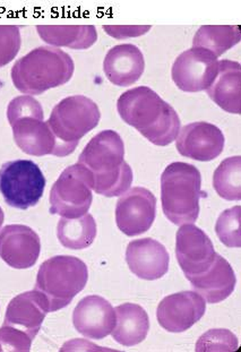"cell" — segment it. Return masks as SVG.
<instances>
[{
  "label": "cell",
  "mask_w": 241,
  "mask_h": 352,
  "mask_svg": "<svg viewBox=\"0 0 241 352\" xmlns=\"http://www.w3.org/2000/svg\"><path fill=\"white\" fill-rule=\"evenodd\" d=\"M117 109L127 125L158 146L171 144L181 131V118L176 110L150 87H139L122 93Z\"/></svg>",
  "instance_id": "1"
},
{
  "label": "cell",
  "mask_w": 241,
  "mask_h": 352,
  "mask_svg": "<svg viewBox=\"0 0 241 352\" xmlns=\"http://www.w3.org/2000/svg\"><path fill=\"white\" fill-rule=\"evenodd\" d=\"M124 157L125 144L120 135L115 131H103L87 143L78 164L90 171L94 192L116 197L127 192L133 183L132 168Z\"/></svg>",
  "instance_id": "2"
},
{
  "label": "cell",
  "mask_w": 241,
  "mask_h": 352,
  "mask_svg": "<svg viewBox=\"0 0 241 352\" xmlns=\"http://www.w3.org/2000/svg\"><path fill=\"white\" fill-rule=\"evenodd\" d=\"M74 69V61L66 52L55 47H39L19 59L10 75L20 92L40 96L69 82Z\"/></svg>",
  "instance_id": "3"
},
{
  "label": "cell",
  "mask_w": 241,
  "mask_h": 352,
  "mask_svg": "<svg viewBox=\"0 0 241 352\" xmlns=\"http://www.w3.org/2000/svg\"><path fill=\"white\" fill-rule=\"evenodd\" d=\"M202 176L195 166L185 162L169 164L161 176V201L168 220L176 226L196 222L200 215Z\"/></svg>",
  "instance_id": "4"
},
{
  "label": "cell",
  "mask_w": 241,
  "mask_h": 352,
  "mask_svg": "<svg viewBox=\"0 0 241 352\" xmlns=\"http://www.w3.org/2000/svg\"><path fill=\"white\" fill-rule=\"evenodd\" d=\"M7 118L13 129L14 141L24 153L33 157H62L59 142L45 122L41 103L31 96H17L7 108Z\"/></svg>",
  "instance_id": "5"
},
{
  "label": "cell",
  "mask_w": 241,
  "mask_h": 352,
  "mask_svg": "<svg viewBox=\"0 0 241 352\" xmlns=\"http://www.w3.org/2000/svg\"><path fill=\"white\" fill-rule=\"evenodd\" d=\"M89 270L78 257L59 255L42 263L36 276V290L49 302V311L67 307L87 285Z\"/></svg>",
  "instance_id": "6"
},
{
  "label": "cell",
  "mask_w": 241,
  "mask_h": 352,
  "mask_svg": "<svg viewBox=\"0 0 241 352\" xmlns=\"http://www.w3.org/2000/svg\"><path fill=\"white\" fill-rule=\"evenodd\" d=\"M100 118L97 103L87 96H73L56 104L47 122L59 142L62 155L67 157L78 148L80 138L99 125Z\"/></svg>",
  "instance_id": "7"
},
{
  "label": "cell",
  "mask_w": 241,
  "mask_h": 352,
  "mask_svg": "<svg viewBox=\"0 0 241 352\" xmlns=\"http://www.w3.org/2000/svg\"><path fill=\"white\" fill-rule=\"evenodd\" d=\"M45 184V175L33 161H10L0 168V194L12 208L27 210L36 206Z\"/></svg>",
  "instance_id": "8"
},
{
  "label": "cell",
  "mask_w": 241,
  "mask_h": 352,
  "mask_svg": "<svg viewBox=\"0 0 241 352\" xmlns=\"http://www.w3.org/2000/svg\"><path fill=\"white\" fill-rule=\"evenodd\" d=\"M93 180L90 171L76 164L61 173L50 192V213L65 219L87 214L93 201Z\"/></svg>",
  "instance_id": "9"
},
{
  "label": "cell",
  "mask_w": 241,
  "mask_h": 352,
  "mask_svg": "<svg viewBox=\"0 0 241 352\" xmlns=\"http://www.w3.org/2000/svg\"><path fill=\"white\" fill-rule=\"evenodd\" d=\"M218 73V57L206 49L194 47L178 56L171 69V76L178 89L190 93L207 90Z\"/></svg>",
  "instance_id": "10"
},
{
  "label": "cell",
  "mask_w": 241,
  "mask_h": 352,
  "mask_svg": "<svg viewBox=\"0 0 241 352\" xmlns=\"http://www.w3.org/2000/svg\"><path fill=\"white\" fill-rule=\"evenodd\" d=\"M157 217V199L148 189L134 187L116 205L117 226L122 234L135 237L150 230Z\"/></svg>",
  "instance_id": "11"
},
{
  "label": "cell",
  "mask_w": 241,
  "mask_h": 352,
  "mask_svg": "<svg viewBox=\"0 0 241 352\" xmlns=\"http://www.w3.org/2000/svg\"><path fill=\"white\" fill-rule=\"evenodd\" d=\"M176 256L185 276L205 272L216 253L209 236L193 223L183 224L176 236Z\"/></svg>",
  "instance_id": "12"
},
{
  "label": "cell",
  "mask_w": 241,
  "mask_h": 352,
  "mask_svg": "<svg viewBox=\"0 0 241 352\" xmlns=\"http://www.w3.org/2000/svg\"><path fill=\"white\" fill-rule=\"evenodd\" d=\"M205 311V300L197 292H178L161 301L157 318L164 330L181 333L195 325L204 316Z\"/></svg>",
  "instance_id": "13"
},
{
  "label": "cell",
  "mask_w": 241,
  "mask_h": 352,
  "mask_svg": "<svg viewBox=\"0 0 241 352\" xmlns=\"http://www.w3.org/2000/svg\"><path fill=\"white\" fill-rule=\"evenodd\" d=\"M41 241L36 231L23 224H10L0 230V258L13 269L36 265Z\"/></svg>",
  "instance_id": "14"
},
{
  "label": "cell",
  "mask_w": 241,
  "mask_h": 352,
  "mask_svg": "<svg viewBox=\"0 0 241 352\" xmlns=\"http://www.w3.org/2000/svg\"><path fill=\"white\" fill-rule=\"evenodd\" d=\"M225 135L209 122H193L179 131L176 146L183 157L207 162L219 157L225 148Z\"/></svg>",
  "instance_id": "15"
},
{
  "label": "cell",
  "mask_w": 241,
  "mask_h": 352,
  "mask_svg": "<svg viewBox=\"0 0 241 352\" xmlns=\"http://www.w3.org/2000/svg\"><path fill=\"white\" fill-rule=\"evenodd\" d=\"M73 324L78 333L89 339H104L116 325L115 308L100 296H87L75 308Z\"/></svg>",
  "instance_id": "16"
},
{
  "label": "cell",
  "mask_w": 241,
  "mask_h": 352,
  "mask_svg": "<svg viewBox=\"0 0 241 352\" xmlns=\"http://www.w3.org/2000/svg\"><path fill=\"white\" fill-rule=\"evenodd\" d=\"M126 262L136 276L153 281L167 274L170 256L162 243L152 238H143L129 243Z\"/></svg>",
  "instance_id": "17"
},
{
  "label": "cell",
  "mask_w": 241,
  "mask_h": 352,
  "mask_svg": "<svg viewBox=\"0 0 241 352\" xmlns=\"http://www.w3.org/2000/svg\"><path fill=\"white\" fill-rule=\"evenodd\" d=\"M48 313L50 311L47 298L34 289L10 301L7 306L3 324L24 331L34 339Z\"/></svg>",
  "instance_id": "18"
},
{
  "label": "cell",
  "mask_w": 241,
  "mask_h": 352,
  "mask_svg": "<svg viewBox=\"0 0 241 352\" xmlns=\"http://www.w3.org/2000/svg\"><path fill=\"white\" fill-rule=\"evenodd\" d=\"M194 290L209 304L225 300L236 288L237 278L231 265L221 255L216 254L214 262L205 272L187 276Z\"/></svg>",
  "instance_id": "19"
},
{
  "label": "cell",
  "mask_w": 241,
  "mask_h": 352,
  "mask_svg": "<svg viewBox=\"0 0 241 352\" xmlns=\"http://www.w3.org/2000/svg\"><path fill=\"white\" fill-rule=\"evenodd\" d=\"M145 59L139 47L119 45L106 52L103 71L106 78L117 87H130L144 73Z\"/></svg>",
  "instance_id": "20"
},
{
  "label": "cell",
  "mask_w": 241,
  "mask_h": 352,
  "mask_svg": "<svg viewBox=\"0 0 241 352\" xmlns=\"http://www.w3.org/2000/svg\"><path fill=\"white\" fill-rule=\"evenodd\" d=\"M207 96L225 111L233 115L241 112V66L236 61H219V73Z\"/></svg>",
  "instance_id": "21"
},
{
  "label": "cell",
  "mask_w": 241,
  "mask_h": 352,
  "mask_svg": "<svg viewBox=\"0 0 241 352\" xmlns=\"http://www.w3.org/2000/svg\"><path fill=\"white\" fill-rule=\"evenodd\" d=\"M115 313L116 325L111 332L113 340L122 346H134L146 339L150 320L144 308L127 302L115 308Z\"/></svg>",
  "instance_id": "22"
},
{
  "label": "cell",
  "mask_w": 241,
  "mask_h": 352,
  "mask_svg": "<svg viewBox=\"0 0 241 352\" xmlns=\"http://www.w3.org/2000/svg\"><path fill=\"white\" fill-rule=\"evenodd\" d=\"M36 31L45 43L55 48L85 50L97 40V29L93 25H38Z\"/></svg>",
  "instance_id": "23"
},
{
  "label": "cell",
  "mask_w": 241,
  "mask_h": 352,
  "mask_svg": "<svg viewBox=\"0 0 241 352\" xmlns=\"http://www.w3.org/2000/svg\"><path fill=\"white\" fill-rule=\"evenodd\" d=\"M57 237L68 250H85L97 237V222L87 213L78 219L61 218L57 227Z\"/></svg>",
  "instance_id": "24"
},
{
  "label": "cell",
  "mask_w": 241,
  "mask_h": 352,
  "mask_svg": "<svg viewBox=\"0 0 241 352\" xmlns=\"http://www.w3.org/2000/svg\"><path fill=\"white\" fill-rule=\"evenodd\" d=\"M239 25H204L194 36V48H203L216 57L223 55L240 42Z\"/></svg>",
  "instance_id": "25"
},
{
  "label": "cell",
  "mask_w": 241,
  "mask_h": 352,
  "mask_svg": "<svg viewBox=\"0 0 241 352\" xmlns=\"http://www.w3.org/2000/svg\"><path fill=\"white\" fill-rule=\"evenodd\" d=\"M241 157H228L222 161L213 176V186L218 195L227 201H240Z\"/></svg>",
  "instance_id": "26"
},
{
  "label": "cell",
  "mask_w": 241,
  "mask_h": 352,
  "mask_svg": "<svg viewBox=\"0 0 241 352\" xmlns=\"http://www.w3.org/2000/svg\"><path fill=\"white\" fill-rule=\"evenodd\" d=\"M240 226V205L222 212L216 224V234L221 243L230 248H239L241 246Z\"/></svg>",
  "instance_id": "27"
},
{
  "label": "cell",
  "mask_w": 241,
  "mask_h": 352,
  "mask_svg": "<svg viewBox=\"0 0 241 352\" xmlns=\"http://www.w3.org/2000/svg\"><path fill=\"white\" fill-rule=\"evenodd\" d=\"M238 339L228 330H211L203 334L196 343L197 352L235 351Z\"/></svg>",
  "instance_id": "28"
},
{
  "label": "cell",
  "mask_w": 241,
  "mask_h": 352,
  "mask_svg": "<svg viewBox=\"0 0 241 352\" xmlns=\"http://www.w3.org/2000/svg\"><path fill=\"white\" fill-rule=\"evenodd\" d=\"M22 38L15 25H0V68L10 64L20 52Z\"/></svg>",
  "instance_id": "29"
},
{
  "label": "cell",
  "mask_w": 241,
  "mask_h": 352,
  "mask_svg": "<svg viewBox=\"0 0 241 352\" xmlns=\"http://www.w3.org/2000/svg\"><path fill=\"white\" fill-rule=\"evenodd\" d=\"M32 341V336L16 327L3 324L0 329V351L27 352Z\"/></svg>",
  "instance_id": "30"
},
{
  "label": "cell",
  "mask_w": 241,
  "mask_h": 352,
  "mask_svg": "<svg viewBox=\"0 0 241 352\" xmlns=\"http://www.w3.org/2000/svg\"><path fill=\"white\" fill-rule=\"evenodd\" d=\"M106 34L115 38H135L144 36L151 30L150 25H104Z\"/></svg>",
  "instance_id": "31"
},
{
  "label": "cell",
  "mask_w": 241,
  "mask_h": 352,
  "mask_svg": "<svg viewBox=\"0 0 241 352\" xmlns=\"http://www.w3.org/2000/svg\"><path fill=\"white\" fill-rule=\"evenodd\" d=\"M3 220H5V214H3V208H0V227L3 226Z\"/></svg>",
  "instance_id": "32"
}]
</instances>
